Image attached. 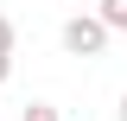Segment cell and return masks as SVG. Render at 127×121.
Segmentation results:
<instances>
[{"label":"cell","mask_w":127,"mask_h":121,"mask_svg":"<svg viewBox=\"0 0 127 121\" xmlns=\"http://www.w3.org/2000/svg\"><path fill=\"white\" fill-rule=\"evenodd\" d=\"M108 38H114V32L102 26V13H76V19H64V51H70V58H102V51H108Z\"/></svg>","instance_id":"cell-1"},{"label":"cell","mask_w":127,"mask_h":121,"mask_svg":"<svg viewBox=\"0 0 127 121\" xmlns=\"http://www.w3.org/2000/svg\"><path fill=\"white\" fill-rule=\"evenodd\" d=\"M95 13H102V26H108V32H127V0H102Z\"/></svg>","instance_id":"cell-2"},{"label":"cell","mask_w":127,"mask_h":121,"mask_svg":"<svg viewBox=\"0 0 127 121\" xmlns=\"http://www.w3.org/2000/svg\"><path fill=\"white\" fill-rule=\"evenodd\" d=\"M19 121H64V115H57L51 102H26V108H19Z\"/></svg>","instance_id":"cell-3"},{"label":"cell","mask_w":127,"mask_h":121,"mask_svg":"<svg viewBox=\"0 0 127 121\" xmlns=\"http://www.w3.org/2000/svg\"><path fill=\"white\" fill-rule=\"evenodd\" d=\"M13 45H19V32H13V19L0 13V58H13Z\"/></svg>","instance_id":"cell-4"},{"label":"cell","mask_w":127,"mask_h":121,"mask_svg":"<svg viewBox=\"0 0 127 121\" xmlns=\"http://www.w3.org/2000/svg\"><path fill=\"white\" fill-rule=\"evenodd\" d=\"M6 76H13V58H0V83H6Z\"/></svg>","instance_id":"cell-5"},{"label":"cell","mask_w":127,"mask_h":121,"mask_svg":"<svg viewBox=\"0 0 127 121\" xmlns=\"http://www.w3.org/2000/svg\"><path fill=\"white\" fill-rule=\"evenodd\" d=\"M76 6H83V13H89V6H102V0H76Z\"/></svg>","instance_id":"cell-6"},{"label":"cell","mask_w":127,"mask_h":121,"mask_svg":"<svg viewBox=\"0 0 127 121\" xmlns=\"http://www.w3.org/2000/svg\"><path fill=\"white\" fill-rule=\"evenodd\" d=\"M121 121H127V96H121Z\"/></svg>","instance_id":"cell-7"}]
</instances>
